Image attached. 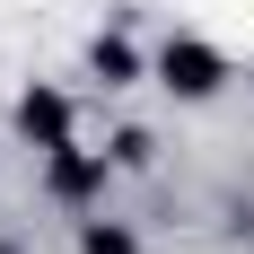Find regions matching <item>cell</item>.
Segmentation results:
<instances>
[{
    "mask_svg": "<svg viewBox=\"0 0 254 254\" xmlns=\"http://www.w3.org/2000/svg\"><path fill=\"white\" fill-rule=\"evenodd\" d=\"M219 79H228L219 44H202V35H167V44H158V88H176V97H219Z\"/></svg>",
    "mask_w": 254,
    "mask_h": 254,
    "instance_id": "6da1fadb",
    "label": "cell"
},
{
    "mask_svg": "<svg viewBox=\"0 0 254 254\" xmlns=\"http://www.w3.org/2000/svg\"><path fill=\"white\" fill-rule=\"evenodd\" d=\"M105 176H114V158H105V149H70V140H62V149H44V184L62 193V202H97Z\"/></svg>",
    "mask_w": 254,
    "mask_h": 254,
    "instance_id": "7a4b0ae2",
    "label": "cell"
},
{
    "mask_svg": "<svg viewBox=\"0 0 254 254\" xmlns=\"http://www.w3.org/2000/svg\"><path fill=\"white\" fill-rule=\"evenodd\" d=\"M18 131L35 149H62V140H70V97H62V88H26L18 97Z\"/></svg>",
    "mask_w": 254,
    "mask_h": 254,
    "instance_id": "3957f363",
    "label": "cell"
},
{
    "mask_svg": "<svg viewBox=\"0 0 254 254\" xmlns=\"http://www.w3.org/2000/svg\"><path fill=\"white\" fill-rule=\"evenodd\" d=\"M88 70H97L105 88H131V79H140V53H131L123 35H97V44H88Z\"/></svg>",
    "mask_w": 254,
    "mask_h": 254,
    "instance_id": "277c9868",
    "label": "cell"
},
{
    "mask_svg": "<svg viewBox=\"0 0 254 254\" xmlns=\"http://www.w3.org/2000/svg\"><path fill=\"white\" fill-rule=\"evenodd\" d=\"M79 254H140V246H131V228H114V219H88V228H79Z\"/></svg>",
    "mask_w": 254,
    "mask_h": 254,
    "instance_id": "5b68a950",
    "label": "cell"
},
{
    "mask_svg": "<svg viewBox=\"0 0 254 254\" xmlns=\"http://www.w3.org/2000/svg\"><path fill=\"white\" fill-rule=\"evenodd\" d=\"M114 167H149V131H114Z\"/></svg>",
    "mask_w": 254,
    "mask_h": 254,
    "instance_id": "8992f818",
    "label": "cell"
},
{
    "mask_svg": "<svg viewBox=\"0 0 254 254\" xmlns=\"http://www.w3.org/2000/svg\"><path fill=\"white\" fill-rule=\"evenodd\" d=\"M0 254H18V246H0Z\"/></svg>",
    "mask_w": 254,
    "mask_h": 254,
    "instance_id": "52a82bcc",
    "label": "cell"
}]
</instances>
